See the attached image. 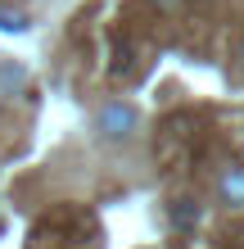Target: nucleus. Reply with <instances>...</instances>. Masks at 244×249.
I'll return each instance as SVG.
<instances>
[{
    "label": "nucleus",
    "instance_id": "obj_1",
    "mask_svg": "<svg viewBox=\"0 0 244 249\" xmlns=\"http://www.w3.org/2000/svg\"><path fill=\"white\" fill-rule=\"evenodd\" d=\"M136 127H140L136 109H131V105H122V100H109V105L95 113V131H99L104 141H113V145L131 141V136H136Z\"/></svg>",
    "mask_w": 244,
    "mask_h": 249
},
{
    "label": "nucleus",
    "instance_id": "obj_2",
    "mask_svg": "<svg viewBox=\"0 0 244 249\" xmlns=\"http://www.w3.org/2000/svg\"><path fill=\"white\" fill-rule=\"evenodd\" d=\"M217 195H222L226 209H244V163H231L217 177Z\"/></svg>",
    "mask_w": 244,
    "mask_h": 249
},
{
    "label": "nucleus",
    "instance_id": "obj_3",
    "mask_svg": "<svg viewBox=\"0 0 244 249\" xmlns=\"http://www.w3.org/2000/svg\"><path fill=\"white\" fill-rule=\"evenodd\" d=\"M195 222H199V204L195 199H177L172 204V227L177 231H195Z\"/></svg>",
    "mask_w": 244,
    "mask_h": 249
},
{
    "label": "nucleus",
    "instance_id": "obj_4",
    "mask_svg": "<svg viewBox=\"0 0 244 249\" xmlns=\"http://www.w3.org/2000/svg\"><path fill=\"white\" fill-rule=\"evenodd\" d=\"M149 5H154V9H163V14H177L185 0H149Z\"/></svg>",
    "mask_w": 244,
    "mask_h": 249
}]
</instances>
